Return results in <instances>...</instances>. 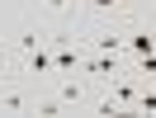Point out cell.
<instances>
[{
	"mask_svg": "<svg viewBox=\"0 0 156 118\" xmlns=\"http://www.w3.org/2000/svg\"><path fill=\"white\" fill-rule=\"evenodd\" d=\"M80 66H85L90 76H99V80H118L123 76V61H118L114 52H90V57H80Z\"/></svg>",
	"mask_w": 156,
	"mask_h": 118,
	"instance_id": "obj_1",
	"label": "cell"
},
{
	"mask_svg": "<svg viewBox=\"0 0 156 118\" xmlns=\"http://www.w3.org/2000/svg\"><path fill=\"white\" fill-rule=\"evenodd\" d=\"M52 71H57V61H52V38L48 43H38V47L33 52H24V76H52Z\"/></svg>",
	"mask_w": 156,
	"mask_h": 118,
	"instance_id": "obj_2",
	"label": "cell"
},
{
	"mask_svg": "<svg viewBox=\"0 0 156 118\" xmlns=\"http://www.w3.org/2000/svg\"><path fill=\"white\" fill-rule=\"evenodd\" d=\"M123 52H133V57H147V52H156V29H137L123 38Z\"/></svg>",
	"mask_w": 156,
	"mask_h": 118,
	"instance_id": "obj_3",
	"label": "cell"
},
{
	"mask_svg": "<svg viewBox=\"0 0 156 118\" xmlns=\"http://www.w3.org/2000/svg\"><path fill=\"white\" fill-rule=\"evenodd\" d=\"M52 61H57V71H76V66H80V52L66 47L62 38H52Z\"/></svg>",
	"mask_w": 156,
	"mask_h": 118,
	"instance_id": "obj_4",
	"label": "cell"
},
{
	"mask_svg": "<svg viewBox=\"0 0 156 118\" xmlns=\"http://www.w3.org/2000/svg\"><path fill=\"white\" fill-rule=\"evenodd\" d=\"M57 99H62L66 109H80V104H85V90H80L76 80H62V85H57Z\"/></svg>",
	"mask_w": 156,
	"mask_h": 118,
	"instance_id": "obj_5",
	"label": "cell"
},
{
	"mask_svg": "<svg viewBox=\"0 0 156 118\" xmlns=\"http://www.w3.org/2000/svg\"><path fill=\"white\" fill-rule=\"evenodd\" d=\"M114 104L118 109H133L137 104V85H133V80H123V76L114 80Z\"/></svg>",
	"mask_w": 156,
	"mask_h": 118,
	"instance_id": "obj_6",
	"label": "cell"
},
{
	"mask_svg": "<svg viewBox=\"0 0 156 118\" xmlns=\"http://www.w3.org/2000/svg\"><path fill=\"white\" fill-rule=\"evenodd\" d=\"M95 52H114V57H123V38H118V33H99V38H95Z\"/></svg>",
	"mask_w": 156,
	"mask_h": 118,
	"instance_id": "obj_7",
	"label": "cell"
},
{
	"mask_svg": "<svg viewBox=\"0 0 156 118\" xmlns=\"http://www.w3.org/2000/svg\"><path fill=\"white\" fill-rule=\"evenodd\" d=\"M0 109H14V113H19V109H33V99H24L19 90H5V95H0Z\"/></svg>",
	"mask_w": 156,
	"mask_h": 118,
	"instance_id": "obj_8",
	"label": "cell"
},
{
	"mask_svg": "<svg viewBox=\"0 0 156 118\" xmlns=\"http://www.w3.org/2000/svg\"><path fill=\"white\" fill-rule=\"evenodd\" d=\"M33 113H66V104H62V99H33Z\"/></svg>",
	"mask_w": 156,
	"mask_h": 118,
	"instance_id": "obj_9",
	"label": "cell"
},
{
	"mask_svg": "<svg viewBox=\"0 0 156 118\" xmlns=\"http://www.w3.org/2000/svg\"><path fill=\"white\" fill-rule=\"evenodd\" d=\"M137 76H147V80L156 76V52H147V57H137Z\"/></svg>",
	"mask_w": 156,
	"mask_h": 118,
	"instance_id": "obj_10",
	"label": "cell"
},
{
	"mask_svg": "<svg viewBox=\"0 0 156 118\" xmlns=\"http://www.w3.org/2000/svg\"><path fill=\"white\" fill-rule=\"evenodd\" d=\"M137 109H147V113H156V90H137Z\"/></svg>",
	"mask_w": 156,
	"mask_h": 118,
	"instance_id": "obj_11",
	"label": "cell"
},
{
	"mask_svg": "<svg viewBox=\"0 0 156 118\" xmlns=\"http://www.w3.org/2000/svg\"><path fill=\"white\" fill-rule=\"evenodd\" d=\"M38 43H48V38H43V33H24V38H19V52H33Z\"/></svg>",
	"mask_w": 156,
	"mask_h": 118,
	"instance_id": "obj_12",
	"label": "cell"
},
{
	"mask_svg": "<svg viewBox=\"0 0 156 118\" xmlns=\"http://www.w3.org/2000/svg\"><path fill=\"white\" fill-rule=\"evenodd\" d=\"M43 10H52V14H62V10H66V0H43Z\"/></svg>",
	"mask_w": 156,
	"mask_h": 118,
	"instance_id": "obj_13",
	"label": "cell"
},
{
	"mask_svg": "<svg viewBox=\"0 0 156 118\" xmlns=\"http://www.w3.org/2000/svg\"><path fill=\"white\" fill-rule=\"evenodd\" d=\"M90 5H95V10H114V0H90Z\"/></svg>",
	"mask_w": 156,
	"mask_h": 118,
	"instance_id": "obj_14",
	"label": "cell"
},
{
	"mask_svg": "<svg viewBox=\"0 0 156 118\" xmlns=\"http://www.w3.org/2000/svg\"><path fill=\"white\" fill-rule=\"evenodd\" d=\"M0 76H5V57H0Z\"/></svg>",
	"mask_w": 156,
	"mask_h": 118,
	"instance_id": "obj_15",
	"label": "cell"
},
{
	"mask_svg": "<svg viewBox=\"0 0 156 118\" xmlns=\"http://www.w3.org/2000/svg\"><path fill=\"white\" fill-rule=\"evenodd\" d=\"M151 90H156V76H151Z\"/></svg>",
	"mask_w": 156,
	"mask_h": 118,
	"instance_id": "obj_16",
	"label": "cell"
}]
</instances>
